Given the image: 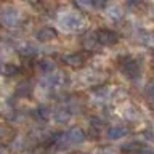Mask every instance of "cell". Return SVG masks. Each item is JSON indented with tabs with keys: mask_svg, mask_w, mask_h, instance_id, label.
<instances>
[{
	"mask_svg": "<svg viewBox=\"0 0 154 154\" xmlns=\"http://www.w3.org/2000/svg\"><path fill=\"white\" fill-rule=\"evenodd\" d=\"M87 135L84 132V128L80 127H71L66 132H60L58 137L56 146L58 148H67V146H75V144H82L85 141Z\"/></svg>",
	"mask_w": 154,
	"mask_h": 154,
	"instance_id": "6da1fadb",
	"label": "cell"
},
{
	"mask_svg": "<svg viewBox=\"0 0 154 154\" xmlns=\"http://www.w3.org/2000/svg\"><path fill=\"white\" fill-rule=\"evenodd\" d=\"M58 24H60L64 31L74 32V31H79V29L84 27L85 19L77 11H64L58 16Z\"/></svg>",
	"mask_w": 154,
	"mask_h": 154,
	"instance_id": "7a4b0ae2",
	"label": "cell"
},
{
	"mask_svg": "<svg viewBox=\"0 0 154 154\" xmlns=\"http://www.w3.org/2000/svg\"><path fill=\"white\" fill-rule=\"evenodd\" d=\"M21 23V11L14 5L5 3L0 7V24L8 29L18 27Z\"/></svg>",
	"mask_w": 154,
	"mask_h": 154,
	"instance_id": "3957f363",
	"label": "cell"
},
{
	"mask_svg": "<svg viewBox=\"0 0 154 154\" xmlns=\"http://www.w3.org/2000/svg\"><path fill=\"white\" fill-rule=\"evenodd\" d=\"M119 69L130 80H135V79H138V77L141 75V66H140V63L132 56L120 58L119 60Z\"/></svg>",
	"mask_w": 154,
	"mask_h": 154,
	"instance_id": "277c9868",
	"label": "cell"
},
{
	"mask_svg": "<svg viewBox=\"0 0 154 154\" xmlns=\"http://www.w3.org/2000/svg\"><path fill=\"white\" fill-rule=\"evenodd\" d=\"M95 37H96V42L104 47H111L114 43H117L119 40V35L114 31H111V29H100V31H96Z\"/></svg>",
	"mask_w": 154,
	"mask_h": 154,
	"instance_id": "5b68a950",
	"label": "cell"
},
{
	"mask_svg": "<svg viewBox=\"0 0 154 154\" xmlns=\"http://www.w3.org/2000/svg\"><path fill=\"white\" fill-rule=\"evenodd\" d=\"M63 63H64L66 66H71V67H80L85 64L87 61V55L82 51H72V53H67L61 58Z\"/></svg>",
	"mask_w": 154,
	"mask_h": 154,
	"instance_id": "8992f818",
	"label": "cell"
},
{
	"mask_svg": "<svg viewBox=\"0 0 154 154\" xmlns=\"http://www.w3.org/2000/svg\"><path fill=\"white\" fill-rule=\"evenodd\" d=\"M42 85L45 90H55L58 87L63 85V74L61 72H53V74H48L42 79Z\"/></svg>",
	"mask_w": 154,
	"mask_h": 154,
	"instance_id": "52a82bcc",
	"label": "cell"
},
{
	"mask_svg": "<svg viewBox=\"0 0 154 154\" xmlns=\"http://www.w3.org/2000/svg\"><path fill=\"white\" fill-rule=\"evenodd\" d=\"M34 37L37 38L38 42H48V40H53V38L58 37V32L55 27H50V26H42L38 27L35 32H34Z\"/></svg>",
	"mask_w": 154,
	"mask_h": 154,
	"instance_id": "ba28073f",
	"label": "cell"
},
{
	"mask_svg": "<svg viewBox=\"0 0 154 154\" xmlns=\"http://www.w3.org/2000/svg\"><path fill=\"white\" fill-rule=\"evenodd\" d=\"M51 117H53V120H55L58 125H66L71 120V117H72V111H69L66 106H63V108H58L55 112L51 114Z\"/></svg>",
	"mask_w": 154,
	"mask_h": 154,
	"instance_id": "9c48e42d",
	"label": "cell"
},
{
	"mask_svg": "<svg viewBox=\"0 0 154 154\" xmlns=\"http://www.w3.org/2000/svg\"><path fill=\"white\" fill-rule=\"evenodd\" d=\"M109 140H122L128 135V128L124 127V125H112V127L108 128V132H106Z\"/></svg>",
	"mask_w": 154,
	"mask_h": 154,
	"instance_id": "30bf717a",
	"label": "cell"
},
{
	"mask_svg": "<svg viewBox=\"0 0 154 154\" xmlns=\"http://www.w3.org/2000/svg\"><path fill=\"white\" fill-rule=\"evenodd\" d=\"M32 93V84H31V80H21V82H18L16 87H14V95L19 96V98H26V96H29Z\"/></svg>",
	"mask_w": 154,
	"mask_h": 154,
	"instance_id": "8fae6325",
	"label": "cell"
},
{
	"mask_svg": "<svg viewBox=\"0 0 154 154\" xmlns=\"http://www.w3.org/2000/svg\"><path fill=\"white\" fill-rule=\"evenodd\" d=\"M32 116H34V119L45 122V120H48L51 117V109H50V106H47V104H38L37 108L32 111Z\"/></svg>",
	"mask_w": 154,
	"mask_h": 154,
	"instance_id": "7c38bea8",
	"label": "cell"
},
{
	"mask_svg": "<svg viewBox=\"0 0 154 154\" xmlns=\"http://www.w3.org/2000/svg\"><path fill=\"white\" fill-rule=\"evenodd\" d=\"M37 66H38V69H40L42 72H55L56 61L53 60V58H42V60H38Z\"/></svg>",
	"mask_w": 154,
	"mask_h": 154,
	"instance_id": "4fadbf2b",
	"label": "cell"
},
{
	"mask_svg": "<svg viewBox=\"0 0 154 154\" xmlns=\"http://www.w3.org/2000/svg\"><path fill=\"white\" fill-rule=\"evenodd\" d=\"M106 13H108V16L112 19V21H119V19H122V16H124V10L120 5H109L108 10H106Z\"/></svg>",
	"mask_w": 154,
	"mask_h": 154,
	"instance_id": "5bb4252c",
	"label": "cell"
},
{
	"mask_svg": "<svg viewBox=\"0 0 154 154\" xmlns=\"http://www.w3.org/2000/svg\"><path fill=\"white\" fill-rule=\"evenodd\" d=\"M19 55L23 58H34L38 55V50L35 45H32V43H26V45H23L19 48Z\"/></svg>",
	"mask_w": 154,
	"mask_h": 154,
	"instance_id": "9a60e30c",
	"label": "cell"
},
{
	"mask_svg": "<svg viewBox=\"0 0 154 154\" xmlns=\"http://www.w3.org/2000/svg\"><path fill=\"white\" fill-rule=\"evenodd\" d=\"M141 148H143L141 143H138V141H130V143H125L120 151H122L124 154H137Z\"/></svg>",
	"mask_w": 154,
	"mask_h": 154,
	"instance_id": "2e32d148",
	"label": "cell"
},
{
	"mask_svg": "<svg viewBox=\"0 0 154 154\" xmlns=\"http://www.w3.org/2000/svg\"><path fill=\"white\" fill-rule=\"evenodd\" d=\"M140 42L146 47H154V32H148V31L140 32Z\"/></svg>",
	"mask_w": 154,
	"mask_h": 154,
	"instance_id": "e0dca14e",
	"label": "cell"
},
{
	"mask_svg": "<svg viewBox=\"0 0 154 154\" xmlns=\"http://www.w3.org/2000/svg\"><path fill=\"white\" fill-rule=\"evenodd\" d=\"M84 47L87 48V50H93V48L98 45V42H96V37L95 34H87V35L84 37Z\"/></svg>",
	"mask_w": 154,
	"mask_h": 154,
	"instance_id": "ac0fdd59",
	"label": "cell"
},
{
	"mask_svg": "<svg viewBox=\"0 0 154 154\" xmlns=\"http://www.w3.org/2000/svg\"><path fill=\"white\" fill-rule=\"evenodd\" d=\"M0 71H2L5 75H13V74H16L19 69H18L16 64H11V63H3L2 69H0Z\"/></svg>",
	"mask_w": 154,
	"mask_h": 154,
	"instance_id": "d6986e66",
	"label": "cell"
},
{
	"mask_svg": "<svg viewBox=\"0 0 154 154\" xmlns=\"http://www.w3.org/2000/svg\"><path fill=\"white\" fill-rule=\"evenodd\" d=\"M91 93H93L95 96H98V98H106L109 93V88L106 85H101V87H93L91 88Z\"/></svg>",
	"mask_w": 154,
	"mask_h": 154,
	"instance_id": "ffe728a7",
	"label": "cell"
},
{
	"mask_svg": "<svg viewBox=\"0 0 154 154\" xmlns=\"http://www.w3.org/2000/svg\"><path fill=\"white\" fill-rule=\"evenodd\" d=\"M144 96H146L148 103L151 106H154V82L146 87V90H144Z\"/></svg>",
	"mask_w": 154,
	"mask_h": 154,
	"instance_id": "44dd1931",
	"label": "cell"
},
{
	"mask_svg": "<svg viewBox=\"0 0 154 154\" xmlns=\"http://www.w3.org/2000/svg\"><path fill=\"white\" fill-rule=\"evenodd\" d=\"M90 125H91V128L100 130V128H103L104 120H103V119H100V117H91V119H90Z\"/></svg>",
	"mask_w": 154,
	"mask_h": 154,
	"instance_id": "7402d4cb",
	"label": "cell"
},
{
	"mask_svg": "<svg viewBox=\"0 0 154 154\" xmlns=\"http://www.w3.org/2000/svg\"><path fill=\"white\" fill-rule=\"evenodd\" d=\"M137 154H154V151H152L151 148H148V146H143V148L140 149V151H138Z\"/></svg>",
	"mask_w": 154,
	"mask_h": 154,
	"instance_id": "603a6c76",
	"label": "cell"
},
{
	"mask_svg": "<svg viewBox=\"0 0 154 154\" xmlns=\"http://www.w3.org/2000/svg\"><path fill=\"white\" fill-rule=\"evenodd\" d=\"M101 154H117V151L114 148H103L101 149Z\"/></svg>",
	"mask_w": 154,
	"mask_h": 154,
	"instance_id": "cb8c5ba5",
	"label": "cell"
},
{
	"mask_svg": "<svg viewBox=\"0 0 154 154\" xmlns=\"http://www.w3.org/2000/svg\"><path fill=\"white\" fill-rule=\"evenodd\" d=\"M5 135H7V127H5V125H0V140H2Z\"/></svg>",
	"mask_w": 154,
	"mask_h": 154,
	"instance_id": "d4e9b609",
	"label": "cell"
},
{
	"mask_svg": "<svg viewBox=\"0 0 154 154\" xmlns=\"http://www.w3.org/2000/svg\"><path fill=\"white\" fill-rule=\"evenodd\" d=\"M8 152V149L5 148V146H0V154H7Z\"/></svg>",
	"mask_w": 154,
	"mask_h": 154,
	"instance_id": "484cf974",
	"label": "cell"
},
{
	"mask_svg": "<svg viewBox=\"0 0 154 154\" xmlns=\"http://www.w3.org/2000/svg\"><path fill=\"white\" fill-rule=\"evenodd\" d=\"M71 154H84V152H71Z\"/></svg>",
	"mask_w": 154,
	"mask_h": 154,
	"instance_id": "4316f807",
	"label": "cell"
}]
</instances>
